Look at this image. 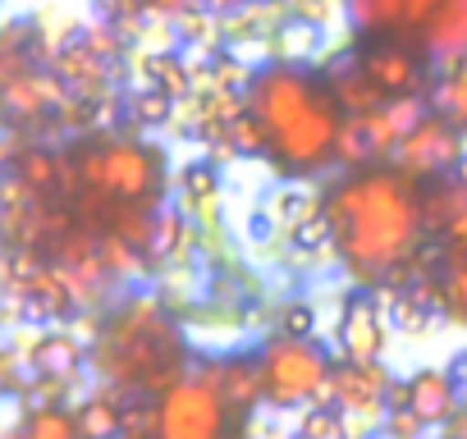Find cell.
<instances>
[{"label": "cell", "instance_id": "8fae6325", "mask_svg": "<svg viewBox=\"0 0 467 439\" xmlns=\"http://www.w3.org/2000/svg\"><path fill=\"white\" fill-rule=\"evenodd\" d=\"M65 101H69V97H65L60 78H56V74H42V69H24L19 78H10L5 87H0V115L19 119V124L42 119V115H51V110L65 106Z\"/></svg>", "mask_w": 467, "mask_h": 439}, {"label": "cell", "instance_id": "9a60e30c", "mask_svg": "<svg viewBox=\"0 0 467 439\" xmlns=\"http://www.w3.org/2000/svg\"><path fill=\"white\" fill-rule=\"evenodd\" d=\"M220 393H224V403L239 412V416L257 412V403L266 398V389H262V362L257 357H229V362H220Z\"/></svg>", "mask_w": 467, "mask_h": 439}, {"label": "cell", "instance_id": "f546056e", "mask_svg": "<svg viewBox=\"0 0 467 439\" xmlns=\"http://www.w3.org/2000/svg\"><path fill=\"white\" fill-rule=\"evenodd\" d=\"M271 220H275L271 210H257V215H248V234H253V239H266V234H271Z\"/></svg>", "mask_w": 467, "mask_h": 439}, {"label": "cell", "instance_id": "1f68e13d", "mask_svg": "<svg viewBox=\"0 0 467 439\" xmlns=\"http://www.w3.org/2000/svg\"><path fill=\"white\" fill-rule=\"evenodd\" d=\"M453 183H458V197H462V210H467V160H462V169H458Z\"/></svg>", "mask_w": 467, "mask_h": 439}, {"label": "cell", "instance_id": "4316f807", "mask_svg": "<svg viewBox=\"0 0 467 439\" xmlns=\"http://www.w3.org/2000/svg\"><path fill=\"white\" fill-rule=\"evenodd\" d=\"M380 425H385V434L389 439H421V416L412 412V407H385V416H380Z\"/></svg>", "mask_w": 467, "mask_h": 439}, {"label": "cell", "instance_id": "8992f818", "mask_svg": "<svg viewBox=\"0 0 467 439\" xmlns=\"http://www.w3.org/2000/svg\"><path fill=\"white\" fill-rule=\"evenodd\" d=\"M239 416L220 393V362H197L170 393L156 398V439H244Z\"/></svg>", "mask_w": 467, "mask_h": 439}, {"label": "cell", "instance_id": "603a6c76", "mask_svg": "<svg viewBox=\"0 0 467 439\" xmlns=\"http://www.w3.org/2000/svg\"><path fill=\"white\" fill-rule=\"evenodd\" d=\"M440 298H444V311H449V316L467 321V252H449V257H444Z\"/></svg>", "mask_w": 467, "mask_h": 439}, {"label": "cell", "instance_id": "484cf974", "mask_svg": "<svg viewBox=\"0 0 467 439\" xmlns=\"http://www.w3.org/2000/svg\"><path fill=\"white\" fill-rule=\"evenodd\" d=\"M289 243H294L298 252H326V248H330V225H326V215L317 210V215L303 220V225H294V230H289Z\"/></svg>", "mask_w": 467, "mask_h": 439}, {"label": "cell", "instance_id": "5b68a950", "mask_svg": "<svg viewBox=\"0 0 467 439\" xmlns=\"http://www.w3.org/2000/svg\"><path fill=\"white\" fill-rule=\"evenodd\" d=\"M78 192L110 201V206H156L165 183V160L151 142L133 138H106L74 156Z\"/></svg>", "mask_w": 467, "mask_h": 439}, {"label": "cell", "instance_id": "30bf717a", "mask_svg": "<svg viewBox=\"0 0 467 439\" xmlns=\"http://www.w3.org/2000/svg\"><path fill=\"white\" fill-rule=\"evenodd\" d=\"M339 348L348 362L371 366L385 352V316H380V298L376 293H348L344 316H339Z\"/></svg>", "mask_w": 467, "mask_h": 439}, {"label": "cell", "instance_id": "4fadbf2b", "mask_svg": "<svg viewBox=\"0 0 467 439\" xmlns=\"http://www.w3.org/2000/svg\"><path fill=\"white\" fill-rule=\"evenodd\" d=\"M83 357H88V348H83V339L69 334V330H42V334L33 339V348H28L33 375H37V380H60V384H69V380L83 371Z\"/></svg>", "mask_w": 467, "mask_h": 439}, {"label": "cell", "instance_id": "52a82bcc", "mask_svg": "<svg viewBox=\"0 0 467 439\" xmlns=\"http://www.w3.org/2000/svg\"><path fill=\"white\" fill-rule=\"evenodd\" d=\"M262 389H266V403L275 407H298V403H326V389H330V371L335 362L312 343V339H271L262 352Z\"/></svg>", "mask_w": 467, "mask_h": 439}, {"label": "cell", "instance_id": "7402d4cb", "mask_svg": "<svg viewBox=\"0 0 467 439\" xmlns=\"http://www.w3.org/2000/svg\"><path fill=\"white\" fill-rule=\"evenodd\" d=\"M298 439H348V421L344 407L335 403H312L298 421Z\"/></svg>", "mask_w": 467, "mask_h": 439}, {"label": "cell", "instance_id": "d4e9b609", "mask_svg": "<svg viewBox=\"0 0 467 439\" xmlns=\"http://www.w3.org/2000/svg\"><path fill=\"white\" fill-rule=\"evenodd\" d=\"M170 97L165 92H156V87H138L133 92V119L138 124H147V128H161V124H170Z\"/></svg>", "mask_w": 467, "mask_h": 439}, {"label": "cell", "instance_id": "d6986e66", "mask_svg": "<svg viewBox=\"0 0 467 439\" xmlns=\"http://www.w3.org/2000/svg\"><path fill=\"white\" fill-rule=\"evenodd\" d=\"M179 197H183L188 210L206 215L211 206H220V169L206 165V160L183 165V174H179Z\"/></svg>", "mask_w": 467, "mask_h": 439}, {"label": "cell", "instance_id": "4dcf8cb0", "mask_svg": "<svg viewBox=\"0 0 467 439\" xmlns=\"http://www.w3.org/2000/svg\"><path fill=\"white\" fill-rule=\"evenodd\" d=\"M449 439H467V403L453 412V421H449Z\"/></svg>", "mask_w": 467, "mask_h": 439}, {"label": "cell", "instance_id": "ac0fdd59", "mask_svg": "<svg viewBox=\"0 0 467 439\" xmlns=\"http://www.w3.org/2000/svg\"><path fill=\"white\" fill-rule=\"evenodd\" d=\"M188 248H192V225H188V215L161 210V215H156V234H151L147 257H151L156 266H174V261H188Z\"/></svg>", "mask_w": 467, "mask_h": 439}, {"label": "cell", "instance_id": "e0dca14e", "mask_svg": "<svg viewBox=\"0 0 467 439\" xmlns=\"http://www.w3.org/2000/svg\"><path fill=\"white\" fill-rule=\"evenodd\" d=\"M435 115L449 119L458 133L467 128V51L444 65V74L435 83Z\"/></svg>", "mask_w": 467, "mask_h": 439}, {"label": "cell", "instance_id": "83f0119b", "mask_svg": "<svg viewBox=\"0 0 467 439\" xmlns=\"http://www.w3.org/2000/svg\"><path fill=\"white\" fill-rule=\"evenodd\" d=\"M312 330H317V311L307 302H289L285 307V334L289 339H312Z\"/></svg>", "mask_w": 467, "mask_h": 439}, {"label": "cell", "instance_id": "cb8c5ba5", "mask_svg": "<svg viewBox=\"0 0 467 439\" xmlns=\"http://www.w3.org/2000/svg\"><path fill=\"white\" fill-rule=\"evenodd\" d=\"M321 210V197L317 192H307V188H298V183H289V188H280L275 192V201H271V215L275 220H285V225L294 230V225H303L307 215H317Z\"/></svg>", "mask_w": 467, "mask_h": 439}, {"label": "cell", "instance_id": "2e32d148", "mask_svg": "<svg viewBox=\"0 0 467 439\" xmlns=\"http://www.w3.org/2000/svg\"><path fill=\"white\" fill-rule=\"evenodd\" d=\"M74 421H78V439H119L124 434V403L115 389H101L74 407Z\"/></svg>", "mask_w": 467, "mask_h": 439}, {"label": "cell", "instance_id": "f1b7e54d", "mask_svg": "<svg viewBox=\"0 0 467 439\" xmlns=\"http://www.w3.org/2000/svg\"><path fill=\"white\" fill-rule=\"evenodd\" d=\"M197 5H202V0H138L142 15H179V19L192 15Z\"/></svg>", "mask_w": 467, "mask_h": 439}, {"label": "cell", "instance_id": "d6a6232c", "mask_svg": "<svg viewBox=\"0 0 467 439\" xmlns=\"http://www.w3.org/2000/svg\"><path fill=\"white\" fill-rule=\"evenodd\" d=\"M462 366H467V362H462Z\"/></svg>", "mask_w": 467, "mask_h": 439}, {"label": "cell", "instance_id": "5bb4252c", "mask_svg": "<svg viewBox=\"0 0 467 439\" xmlns=\"http://www.w3.org/2000/svg\"><path fill=\"white\" fill-rule=\"evenodd\" d=\"M408 407L421 416V425H449L458 403V380L440 366H426L417 375H408Z\"/></svg>", "mask_w": 467, "mask_h": 439}, {"label": "cell", "instance_id": "3957f363", "mask_svg": "<svg viewBox=\"0 0 467 439\" xmlns=\"http://www.w3.org/2000/svg\"><path fill=\"white\" fill-rule=\"evenodd\" d=\"M92 362H97V375L115 393H156V398L170 393L192 371L183 334L174 330L161 298H151V293L119 302L101 321Z\"/></svg>", "mask_w": 467, "mask_h": 439}, {"label": "cell", "instance_id": "ffe728a7", "mask_svg": "<svg viewBox=\"0 0 467 439\" xmlns=\"http://www.w3.org/2000/svg\"><path fill=\"white\" fill-rule=\"evenodd\" d=\"M10 439H78V421L69 407H28V416L19 421V430Z\"/></svg>", "mask_w": 467, "mask_h": 439}, {"label": "cell", "instance_id": "7c38bea8", "mask_svg": "<svg viewBox=\"0 0 467 439\" xmlns=\"http://www.w3.org/2000/svg\"><path fill=\"white\" fill-rule=\"evenodd\" d=\"M389 375H385V366L380 362H371V366H358V362H344V366H335L330 371V398H335V407H344V412H380L385 407V398H389Z\"/></svg>", "mask_w": 467, "mask_h": 439}, {"label": "cell", "instance_id": "7a4b0ae2", "mask_svg": "<svg viewBox=\"0 0 467 439\" xmlns=\"http://www.w3.org/2000/svg\"><path fill=\"white\" fill-rule=\"evenodd\" d=\"M244 101H248V119L262 128L266 156L280 160L285 169L317 174L321 165L335 160L348 115L335 101L330 83L303 69L298 60H275L257 69Z\"/></svg>", "mask_w": 467, "mask_h": 439}, {"label": "cell", "instance_id": "9c48e42d", "mask_svg": "<svg viewBox=\"0 0 467 439\" xmlns=\"http://www.w3.org/2000/svg\"><path fill=\"white\" fill-rule=\"evenodd\" d=\"M394 165H399L403 174H412L417 183H426V179H449V169H462V133L431 110V115L399 142Z\"/></svg>", "mask_w": 467, "mask_h": 439}, {"label": "cell", "instance_id": "ba28073f", "mask_svg": "<svg viewBox=\"0 0 467 439\" xmlns=\"http://www.w3.org/2000/svg\"><path fill=\"white\" fill-rule=\"evenodd\" d=\"M358 65H362V78L385 97V101H421V87H426V56L399 46V42H385V37H367L358 51Z\"/></svg>", "mask_w": 467, "mask_h": 439}, {"label": "cell", "instance_id": "44dd1931", "mask_svg": "<svg viewBox=\"0 0 467 439\" xmlns=\"http://www.w3.org/2000/svg\"><path fill=\"white\" fill-rule=\"evenodd\" d=\"M142 87H156V92H165L170 101H179V97H188L192 74H188V65H183L179 56L161 51V56H147V60H142Z\"/></svg>", "mask_w": 467, "mask_h": 439}, {"label": "cell", "instance_id": "277c9868", "mask_svg": "<svg viewBox=\"0 0 467 439\" xmlns=\"http://www.w3.org/2000/svg\"><path fill=\"white\" fill-rule=\"evenodd\" d=\"M344 5L362 37H385L444 65L467 51V0H344Z\"/></svg>", "mask_w": 467, "mask_h": 439}, {"label": "cell", "instance_id": "6da1fadb", "mask_svg": "<svg viewBox=\"0 0 467 439\" xmlns=\"http://www.w3.org/2000/svg\"><path fill=\"white\" fill-rule=\"evenodd\" d=\"M321 215L330 225L335 257L367 284L394 280L412 257H421V183L399 165H367L344 174L321 197Z\"/></svg>", "mask_w": 467, "mask_h": 439}]
</instances>
